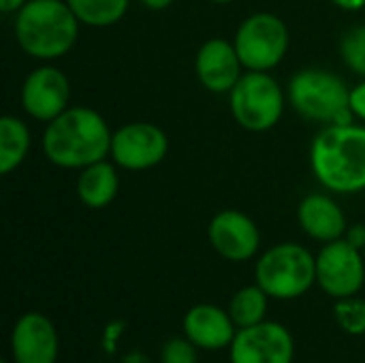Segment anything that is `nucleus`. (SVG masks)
<instances>
[{
    "mask_svg": "<svg viewBox=\"0 0 365 363\" xmlns=\"http://www.w3.org/2000/svg\"><path fill=\"white\" fill-rule=\"evenodd\" d=\"M111 131L92 107H68L47 122L41 148L45 158L62 169H83L109 156Z\"/></svg>",
    "mask_w": 365,
    "mask_h": 363,
    "instance_id": "obj_1",
    "label": "nucleus"
},
{
    "mask_svg": "<svg viewBox=\"0 0 365 363\" xmlns=\"http://www.w3.org/2000/svg\"><path fill=\"white\" fill-rule=\"evenodd\" d=\"M310 167L327 190L342 195L365 190V126L327 124L310 145Z\"/></svg>",
    "mask_w": 365,
    "mask_h": 363,
    "instance_id": "obj_2",
    "label": "nucleus"
},
{
    "mask_svg": "<svg viewBox=\"0 0 365 363\" xmlns=\"http://www.w3.org/2000/svg\"><path fill=\"white\" fill-rule=\"evenodd\" d=\"M79 26L66 0H28L15 13L13 30L24 53L47 62L73 49Z\"/></svg>",
    "mask_w": 365,
    "mask_h": 363,
    "instance_id": "obj_3",
    "label": "nucleus"
},
{
    "mask_svg": "<svg viewBox=\"0 0 365 363\" xmlns=\"http://www.w3.org/2000/svg\"><path fill=\"white\" fill-rule=\"evenodd\" d=\"M255 282L272 300H299L317 285V257L295 242L276 244L259 257Z\"/></svg>",
    "mask_w": 365,
    "mask_h": 363,
    "instance_id": "obj_4",
    "label": "nucleus"
},
{
    "mask_svg": "<svg viewBox=\"0 0 365 363\" xmlns=\"http://www.w3.org/2000/svg\"><path fill=\"white\" fill-rule=\"evenodd\" d=\"M284 103L282 86L267 71H246L229 92L233 120L250 133L274 128L284 113Z\"/></svg>",
    "mask_w": 365,
    "mask_h": 363,
    "instance_id": "obj_5",
    "label": "nucleus"
},
{
    "mask_svg": "<svg viewBox=\"0 0 365 363\" xmlns=\"http://www.w3.org/2000/svg\"><path fill=\"white\" fill-rule=\"evenodd\" d=\"M349 94L351 90L331 71L325 68H302L297 71L291 81L287 96L293 105V109L310 120V122H321V124H334L336 118L349 109Z\"/></svg>",
    "mask_w": 365,
    "mask_h": 363,
    "instance_id": "obj_6",
    "label": "nucleus"
},
{
    "mask_svg": "<svg viewBox=\"0 0 365 363\" xmlns=\"http://www.w3.org/2000/svg\"><path fill=\"white\" fill-rule=\"evenodd\" d=\"M233 45L246 71L269 73L289 51V28L274 13H252L240 24Z\"/></svg>",
    "mask_w": 365,
    "mask_h": 363,
    "instance_id": "obj_7",
    "label": "nucleus"
},
{
    "mask_svg": "<svg viewBox=\"0 0 365 363\" xmlns=\"http://www.w3.org/2000/svg\"><path fill=\"white\" fill-rule=\"evenodd\" d=\"M364 252L344 237L325 244L317 255V285L334 300L353 297L364 289Z\"/></svg>",
    "mask_w": 365,
    "mask_h": 363,
    "instance_id": "obj_8",
    "label": "nucleus"
},
{
    "mask_svg": "<svg viewBox=\"0 0 365 363\" xmlns=\"http://www.w3.org/2000/svg\"><path fill=\"white\" fill-rule=\"evenodd\" d=\"M169 139L152 122H128L111 135V160L126 171H145L165 160Z\"/></svg>",
    "mask_w": 365,
    "mask_h": 363,
    "instance_id": "obj_9",
    "label": "nucleus"
},
{
    "mask_svg": "<svg viewBox=\"0 0 365 363\" xmlns=\"http://www.w3.org/2000/svg\"><path fill=\"white\" fill-rule=\"evenodd\" d=\"M295 338L276 321H263L255 327L237 329L231 347V363H293Z\"/></svg>",
    "mask_w": 365,
    "mask_h": 363,
    "instance_id": "obj_10",
    "label": "nucleus"
},
{
    "mask_svg": "<svg viewBox=\"0 0 365 363\" xmlns=\"http://www.w3.org/2000/svg\"><path fill=\"white\" fill-rule=\"evenodd\" d=\"M71 81L68 77L51 66L43 64L34 68L21 86V107L24 111L38 120V122H51L62 111H66L71 105Z\"/></svg>",
    "mask_w": 365,
    "mask_h": 363,
    "instance_id": "obj_11",
    "label": "nucleus"
},
{
    "mask_svg": "<svg viewBox=\"0 0 365 363\" xmlns=\"http://www.w3.org/2000/svg\"><path fill=\"white\" fill-rule=\"evenodd\" d=\"M212 248L231 263L250 261L261 246L257 223L240 210H222L207 225Z\"/></svg>",
    "mask_w": 365,
    "mask_h": 363,
    "instance_id": "obj_12",
    "label": "nucleus"
},
{
    "mask_svg": "<svg viewBox=\"0 0 365 363\" xmlns=\"http://www.w3.org/2000/svg\"><path fill=\"white\" fill-rule=\"evenodd\" d=\"M60 338L53 321L41 312L21 315L11 329V362L56 363Z\"/></svg>",
    "mask_w": 365,
    "mask_h": 363,
    "instance_id": "obj_13",
    "label": "nucleus"
},
{
    "mask_svg": "<svg viewBox=\"0 0 365 363\" xmlns=\"http://www.w3.org/2000/svg\"><path fill=\"white\" fill-rule=\"evenodd\" d=\"M242 68L235 45L225 39L205 41L195 58V73L201 86L214 94H229L244 75Z\"/></svg>",
    "mask_w": 365,
    "mask_h": 363,
    "instance_id": "obj_14",
    "label": "nucleus"
},
{
    "mask_svg": "<svg viewBox=\"0 0 365 363\" xmlns=\"http://www.w3.org/2000/svg\"><path fill=\"white\" fill-rule=\"evenodd\" d=\"M182 332L201 351H222L231 347L237 325L229 310L216 304H197L184 315Z\"/></svg>",
    "mask_w": 365,
    "mask_h": 363,
    "instance_id": "obj_15",
    "label": "nucleus"
},
{
    "mask_svg": "<svg viewBox=\"0 0 365 363\" xmlns=\"http://www.w3.org/2000/svg\"><path fill=\"white\" fill-rule=\"evenodd\" d=\"M297 223L302 231L323 244L336 242L346 233V216L342 208L327 195L314 193L302 199L297 208Z\"/></svg>",
    "mask_w": 365,
    "mask_h": 363,
    "instance_id": "obj_16",
    "label": "nucleus"
},
{
    "mask_svg": "<svg viewBox=\"0 0 365 363\" xmlns=\"http://www.w3.org/2000/svg\"><path fill=\"white\" fill-rule=\"evenodd\" d=\"M118 190H120V175L115 163L103 158L98 163L79 169L77 197L86 208L90 210L107 208L118 197Z\"/></svg>",
    "mask_w": 365,
    "mask_h": 363,
    "instance_id": "obj_17",
    "label": "nucleus"
},
{
    "mask_svg": "<svg viewBox=\"0 0 365 363\" xmlns=\"http://www.w3.org/2000/svg\"><path fill=\"white\" fill-rule=\"evenodd\" d=\"M30 150V128L15 116H2L0 120V173L9 175L17 169Z\"/></svg>",
    "mask_w": 365,
    "mask_h": 363,
    "instance_id": "obj_18",
    "label": "nucleus"
},
{
    "mask_svg": "<svg viewBox=\"0 0 365 363\" xmlns=\"http://www.w3.org/2000/svg\"><path fill=\"white\" fill-rule=\"evenodd\" d=\"M269 295L255 282L248 287H242L235 291V295L229 302V315L237 329L255 327L263 321H267V308H269Z\"/></svg>",
    "mask_w": 365,
    "mask_h": 363,
    "instance_id": "obj_19",
    "label": "nucleus"
},
{
    "mask_svg": "<svg viewBox=\"0 0 365 363\" xmlns=\"http://www.w3.org/2000/svg\"><path fill=\"white\" fill-rule=\"evenodd\" d=\"M79 24L90 28H109L118 24L126 11L130 0H66Z\"/></svg>",
    "mask_w": 365,
    "mask_h": 363,
    "instance_id": "obj_20",
    "label": "nucleus"
},
{
    "mask_svg": "<svg viewBox=\"0 0 365 363\" xmlns=\"http://www.w3.org/2000/svg\"><path fill=\"white\" fill-rule=\"evenodd\" d=\"M334 319L344 334L365 336V300L357 295L338 300L334 306Z\"/></svg>",
    "mask_w": 365,
    "mask_h": 363,
    "instance_id": "obj_21",
    "label": "nucleus"
},
{
    "mask_svg": "<svg viewBox=\"0 0 365 363\" xmlns=\"http://www.w3.org/2000/svg\"><path fill=\"white\" fill-rule=\"evenodd\" d=\"M340 56L353 73L365 79V26H355L342 36Z\"/></svg>",
    "mask_w": 365,
    "mask_h": 363,
    "instance_id": "obj_22",
    "label": "nucleus"
},
{
    "mask_svg": "<svg viewBox=\"0 0 365 363\" xmlns=\"http://www.w3.org/2000/svg\"><path fill=\"white\" fill-rule=\"evenodd\" d=\"M197 351L199 349L186 336L169 338L160 349V363H197Z\"/></svg>",
    "mask_w": 365,
    "mask_h": 363,
    "instance_id": "obj_23",
    "label": "nucleus"
},
{
    "mask_svg": "<svg viewBox=\"0 0 365 363\" xmlns=\"http://www.w3.org/2000/svg\"><path fill=\"white\" fill-rule=\"evenodd\" d=\"M126 329V323L124 321H111L105 325V332H103V349L107 355H113L118 351V344H120V338Z\"/></svg>",
    "mask_w": 365,
    "mask_h": 363,
    "instance_id": "obj_24",
    "label": "nucleus"
},
{
    "mask_svg": "<svg viewBox=\"0 0 365 363\" xmlns=\"http://www.w3.org/2000/svg\"><path fill=\"white\" fill-rule=\"evenodd\" d=\"M349 105H351V109L355 111V116L365 122V79L361 83H357L355 88H351Z\"/></svg>",
    "mask_w": 365,
    "mask_h": 363,
    "instance_id": "obj_25",
    "label": "nucleus"
},
{
    "mask_svg": "<svg viewBox=\"0 0 365 363\" xmlns=\"http://www.w3.org/2000/svg\"><path fill=\"white\" fill-rule=\"evenodd\" d=\"M344 240H346L349 244H353L355 248L364 250L365 248V225H353V227H349V229H346V233H344Z\"/></svg>",
    "mask_w": 365,
    "mask_h": 363,
    "instance_id": "obj_26",
    "label": "nucleus"
},
{
    "mask_svg": "<svg viewBox=\"0 0 365 363\" xmlns=\"http://www.w3.org/2000/svg\"><path fill=\"white\" fill-rule=\"evenodd\" d=\"M331 2L342 11H361L365 6V0H331Z\"/></svg>",
    "mask_w": 365,
    "mask_h": 363,
    "instance_id": "obj_27",
    "label": "nucleus"
},
{
    "mask_svg": "<svg viewBox=\"0 0 365 363\" xmlns=\"http://www.w3.org/2000/svg\"><path fill=\"white\" fill-rule=\"evenodd\" d=\"M122 363H152V359L143 351H130L122 357Z\"/></svg>",
    "mask_w": 365,
    "mask_h": 363,
    "instance_id": "obj_28",
    "label": "nucleus"
},
{
    "mask_svg": "<svg viewBox=\"0 0 365 363\" xmlns=\"http://www.w3.org/2000/svg\"><path fill=\"white\" fill-rule=\"evenodd\" d=\"M28 0H0V11L2 13H17L24 4H26Z\"/></svg>",
    "mask_w": 365,
    "mask_h": 363,
    "instance_id": "obj_29",
    "label": "nucleus"
},
{
    "mask_svg": "<svg viewBox=\"0 0 365 363\" xmlns=\"http://www.w3.org/2000/svg\"><path fill=\"white\" fill-rule=\"evenodd\" d=\"M141 4L150 11H163L173 4V0H141Z\"/></svg>",
    "mask_w": 365,
    "mask_h": 363,
    "instance_id": "obj_30",
    "label": "nucleus"
},
{
    "mask_svg": "<svg viewBox=\"0 0 365 363\" xmlns=\"http://www.w3.org/2000/svg\"><path fill=\"white\" fill-rule=\"evenodd\" d=\"M210 2H218V4H227V2H233V0H210Z\"/></svg>",
    "mask_w": 365,
    "mask_h": 363,
    "instance_id": "obj_31",
    "label": "nucleus"
},
{
    "mask_svg": "<svg viewBox=\"0 0 365 363\" xmlns=\"http://www.w3.org/2000/svg\"><path fill=\"white\" fill-rule=\"evenodd\" d=\"M361 252H364V259H365V248H364V250H361Z\"/></svg>",
    "mask_w": 365,
    "mask_h": 363,
    "instance_id": "obj_32",
    "label": "nucleus"
},
{
    "mask_svg": "<svg viewBox=\"0 0 365 363\" xmlns=\"http://www.w3.org/2000/svg\"><path fill=\"white\" fill-rule=\"evenodd\" d=\"M0 363H13V362H0Z\"/></svg>",
    "mask_w": 365,
    "mask_h": 363,
    "instance_id": "obj_33",
    "label": "nucleus"
}]
</instances>
